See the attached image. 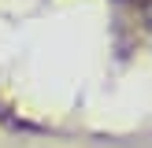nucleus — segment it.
<instances>
[{"mask_svg":"<svg viewBox=\"0 0 152 148\" xmlns=\"http://www.w3.org/2000/svg\"><path fill=\"white\" fill-rule=\"evenodd\" d=\"M145 22H148V30H152V4L145 7Z\"/></svg>","mask_w":152,"mask_h":148,"instance_id":"1","label":"nucleus"}]
</instances>
